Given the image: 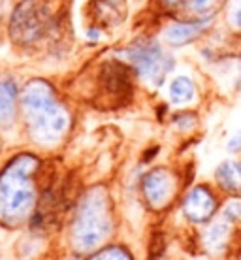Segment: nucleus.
<instances>
[{
	"mask_svg": "<svg viewBox=\"0 0 241 260\" xmlns=\"http://www.w3.org/2000/svg\"><path fill=\"white\" fill-rule=\"evenodd\" d=\"M23 106L40 134L53 136L66 126V115L53 102L51 89L44 81H32L23 92Z\"/></svg>",
	"mask_w": 241,
	"mask_h": 260,
	"instance_id": "nucleus-1",
	"label": "nucleus"
},
{
	"mask_svg": "<svg viewBox=\"0 0 241 260\" xmlns=\"http://www.w3.org/2000/svg\"><path fill=\"white\" fill-rule=\"evenodd\" d=\"M49 23V13L44 2L25 0L15 8L10 21V32L17 44H32L44 36Z\"/></svg>",
	"mask_w": 241,
	"mask_h": 260,
	"instance_id": "nucleus-2",
	"label": "nucleus"
},
{
	"mask_svg": "<svg viewBox=\"0 0 241 260\" xmlns=\"http://www.w3.org/2000/svg\"><path fill=\"white\" fill-rule=\"evenodd\" d=\"M126 59L137 70V74L145 79H158L168 70V59L164 57L162 49L153 40H140L134 46H130L126 51Z\"/></svg>",
	"mask_w": 241,
	"mask_h": 260,
	"instance_id": "nucleus-3",
	"label": "nucleus"
},
{
	"mask_svg": "<svg viewBox=\"0 0 241 260\" xmlns=\"http://www.w3.org/2000/svg\"><path fill=\"white\" fill-rule=\"evenodd\" d=\"M26 174H28L26 166H19L8 174V181L0 185V200H4L6 208L17 209L30 200V189L25 181Z\"/></svg>",
	"mask_w": 241,
	"mask_h": 260,
	"instance_id": "nucleus-4",
	"label": "nucleus"
},
{
	"mask_svg": "<svg viewBox=\"0 0 241 260\" xmlns=\"http://www.w3.org/2000/svg\"><path fill=\"white\" fill-rule=\"evenodd\" d=\"M211 23V19L198 21V23H179V25H171L166 30V40L171 46H185L192 40H196L200 34L205 30Z\"/></svg>",
	"mask_w": 241,
	"mask_h": 260,
	"instance_id": "nucleus-5",
	"label": "nucleus"
},
{
	"mask_svg": "<svg viewBox=\"0 0 241 260\" xmlns=\"http://www.w3.org/2000/svg\"><path fill=\"white\" fill-rule=\"evenodd\" d=\"M15 98H17L15 83L10 81V79L0 81V119H2V121H6L8 117H12L13 115Z\"/></svg>",
	"mask_w": 241,
	"mask_h": 260,
	"instance_id": "nucleus-6",
	"label": "nucleus"
},
{
	"mask_svg": "<svg viewBox=\"0 0 241 260\" xmlns=\"http://www.w3.org/2000/svg\"><path fill=\"white\" fill-rule=\"evenodd\" d=\"M217 179L222 183V187L228 190L241 189V164L226 162L217 170Z\"/></svg>",
	"mask_w": 241,
	"mask_h": 260,
	"instance_id": "nucleus-7",
	"label": "nucleus"
},
{
	"mask_svg": "<svg viewBox=\"0 0 241 260\" xmlns=\"http://www.w3.org/2000/svg\"><path fill=\"white\" fill-rule=\"evenodd\" d=\"M169 96H171V102H176V104L189 102L194 96V83L189 78L179 76L169 85Z\"/></svg>",
	"mask_w": 241,
	"mask_h": 260,
	"instance_id": "nucleus-8",
	"label": "nucleus"
},
{
	"mask_svg": "<svg viewBox=\"0 0 241 260\" xmlns=\"http://www.w3.org/2000/svg\"><path fill=\"white\" fill-rule=\"evenodd\" d=\"M211 208H213V202H211L208 192H203V190H196L194 194L189 198V202H187V213H190L196 219L208 217Z\"/></svg>",
	"mask_w": 241,
	"mask_h": 260,
	"instance_id": "nucleus-9",
	"label": "nucleus"
},
{
	"mask_svg": "<svg viewBox=\"0 0 241 260\" xmlns=\"http://www.w3.org/2000/svg\"><path fill=\"white\" fill-rule=\"evenodd\" d=\"M219 8H221V0H189L187 2V10L202 19H211Z\"/></svg>",
	"mask_w": 241,
	"mask_h": 260,
	"instance_id": "nucleus-10",
	"label": "nucleus"
},
{
	"mask_svg": "<svg viewBox=\"0 0 241 260\" xmlns=\"http://www.w3.org/2000/svg\"><path fill=\"white\" fill-rule=\"evenodd\" d=\"M230 17H232V23L235 25V28H239V30H241V0H239V2H235L234 6H232Z\"/></svg>",
	"mask_w": 241,
	"mask_h": 260,
	"instance_id": "nucleus-11",
	"label": "nucleus"
},
{
	"mask_svg": "<svg viewBox=\"0 0 241 260\" xmlns=\"http://www.w3.org/2000/svg\"><path fill=\"white\" fill-rule=\"evenodd\" d=\"M239 149H241V132H237V134L228 142V151L230 153H237Z\"/></svg>",
	"mask_w": 241,
	"mask_h": 260,
	"instance_id": "nucleus-12",
	"label": "nucleus"
},
{
	"mask_svg": "<svg viewBox=\"0 0 241 260\" xmlns=\"http://www.w3.org/2000/svg\"><path fill=\"white\" fill-rule=\"evenodd\" d=\"M239 213H241V206H239V204H230L228 209H226V215H230V217H237Z\"/></svg>",
	"mask_w": 241,
	"mask_h": 260,
	"instance_id": "nucleus-13",
	"label": "nucleus"
},
{
	"mask_svg": "<svg viewBox=\"0 0 241 260\" xmlns=\"http://www.w3.org/2000/svg\"><path fill=\"white\" fill-rule=\"evenodd\" d=\"M179 0H162V4L164 6H176Z\"/></svg>",
	"mask_w": 241,
	"mask_h": 260,
	"instance_id": "nucleus-14",
	"label": "nucleus"
}]
</instances>
